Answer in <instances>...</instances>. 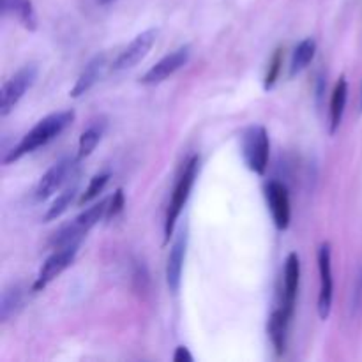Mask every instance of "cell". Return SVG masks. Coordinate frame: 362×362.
Segmentation results:
<instances>
[{
	"instance_id": "2e32d148",
	"label": "cell",
	"mask_w": 362,
	"mask_h": 362,
	"mask_svg": "<svg viewBox=\"0 0 362 362\" xmlns=\"http://www.w3.org/2000/svg\"><path fill=\"white\" fill-rule=\"evenodd\" d=\"M346 101H349V81L345 76H341L331 95V108H329V133L331 134H336V131L341 126Z\"/></svg>"
},
{
	"instance_id": "603a6c76",
	"label": "cell",
	"mask_w": 362,
	"mask_h": 362,
	"mask_svg": "<svg viewBox=\"0 0 362 362\" xmlns=\"http://www.w3.org/2000/svg\"><path fill=\"white\" fill-rule=\"evenodd\" d=\"M283 69V48H278L272 55L271 64H269L267 74L264 78V88L265 90H272L276 85V81L279 80V74H281Z\"/></svg>"
},
{
	"instance_id": "8992f818",
	"label": "cell",
	"mask_w": 362,
	"mask_h": 362,
	"mask_svg": "<svg viewBox=\"0 0 362 362\" xmlns=\"http://www.w3.org/2000/svg\"><path fill=\"white\" fill-rule=\"evenodd\" d=\"M35 78H37V66L27 64L4 83L2 95H0V115L7 117L13 112L14 106L21 101L28 88L34 85Z\"/></svg>"
},
{
	"instance_id": "d6986e66",
	"label": "cell",
	"mask_w": 362,
	"mask_h": 362,
	"mask_svg": "<svg viewBox=\"0 0 362 362\" xmlns=\"http://www.w3.org/2000/svg\"><path fill=\"white\" fill-rule=\"evenodd\" d=\"M315 53H317V41L313 37H306L296 46L292 55V62H290V76H296V74L303 73L308 66L311 64V60L315 59Z\"/></svg>"
},
{
	"instance_id": "9a60e30c",
	"label": "cell",
	"mask_w": 362,
	"mask_h": 362,
	"mask_svg": "<svg viewBox=\"0 0 362 362\" xmlns=\"http://www.w3.org/2000/svg\"><path fill=\"white\" fill-rule=\"evenodd\" d=\"M292 318L293 315H290L283 306L276 308L271 317H269L267 332L278 356H283L286 350V339H288V329Z\"/></svg>"
},
{
	"instance_id": "7402d4cb",
	"label": "cell",
	"mask_w": 362,
	"mask_h": 362,
	"mask_svg": "<svg viewBox=\"0 0 362 362\" xmlns=\"http://www.w3.org/2000/svg\"><path fill=\"white\" fill-rule=\"evenodd\" d=\"M108 180H110V172H101V173H98V175L92 177L90 182H88V186H87V189H85L83 193H81V197L78 198V205L90 204L92 200H95V198H98L99 194L105 191Z\"/></svg>"
},
{
	"instance_id": "5bb4252c",
	"label": "cell",
	"mask_w": 362,
	"mask_h": 362,
	"mask_svg": "<svg viewBox=\"0 0 362 362\" xmlns=\"http://www.w3.org/2000/svg\"><path fill=\"white\" fill-rule=\"evenodd\" d=\"M108 66L110 64H108V55H106V53L95 55L94 59H92L90 62L85 66V69L81 71V74L78 76L74 87L71 88V92H69L71 98L78 99V98H81V95L88 94V92L95 87V83L101 80L103 74H105L106 67Z\"/></svg>"
},
{
	"instance_id": "5b68a950",
	"label": "cell",
	"mask_w": 362,
	"mask_h": 362,
	"mask_svg": "<svg viewBox=\"0 0 362 362\" xmlns=\"http://www.w3.org/2000/svg\"><path fill=\"white\" fill-rule=\"evenodd\" d=\"M80 161L81 159L76 156V158H66L62 159V161L55 163L37 182V187H35L34 191L35 200H48V198L53 197L60 187L69 184L73 179H76V170Z\"/></svg>"
},
{
	"instance_id": "44dd1931",
	"label": "cell",
	"mask_w": 362,
	"mask_h": 362,
	"mask_svg": "<svg viewBox=\"0 0 362 362\" xmlns=\"http://www.w3.org/2000/svg\"><path fill=\"white\" fill-rule=\"evenodd\" d=\"M76 194H78V180H74L73 184L69 182V186H67L66 189H64L62 193L57 197V200L53 202L52 207H48V211H46V214H45V221L46 223L55 221L57 218H60V216H62L64 212L71 207V204L74 202Z\"/></svg>"
},
{
	"instance_id": "30bf717a",
	"label": "cell",
	"mask_w": 362,
	"mask_h": 362,
	"mask_svg": "<svg viewBox=\"0 0 362 362\" xmlns=\"http://www.w3.org/2000/svg\"><path fill=\"white\" fill-rule=\"evenodd\" d=\"M191 59V46L184 45L180 48L173 49L172 53H168L166 57H163L158 64L151 67L144 76L140 78V81L144 85H159L163 81L168 80L170 76L177 73V71L182 69Z\"/></svg>"
},
{
	"instance_id": "277c9868",
	"label": "cell",
	"mask_w": 362,
	"mask_h": 362,
	"mask_svg": "<svg viewBox=\"0 0 362 362\" xmlns=\"http://www.w3.org/2000/svg\"><path fill=\"white\" fill-rule=\"evenodd\" d=\"M240 152L247 168L257 175H264L267 172L269 156H271L267 129L260 124L246 127L240 136Z\"/></svg>"
},
{
	"instance_id": "4316f807",
	"label": "cell",
	"mask_w": 362,
	"mask_h": 362,
	"mask_svg": "<svg viewBox=\"0 0 362 362\" xmlns=\"http://www.w3.org/2000/svg\"><path fill=\"white\" fill-rule=\"evenodd\" d=\"M361 110H362V92H361Z\"/></svg>"
},
{
	"instance_id": "ffe728a7",
	"label": "cell",
	"mask_w": 362,
	"mask_h": 362,
	"mask_svg": "<svg viewBox=\"0 0 362 362\" xmlns=\"http://www.w3.org/2000/svg\"><path fill=\"white\" fill-rule=\"evenodd\" d=\"M21 304H23V288L20 285H13L11 288L4 290L2 300H0V320H2V324L9 322V318L18 313Z\"/></svg>"
},
{
	"instance_id": "cb8c5ba5",
	"label": "cell",
	"mask_w": 362,
	"mask_h": 362,
	"mask_svg": "<svg viewBox=\"0 0 362 362\" xmlns=\"http://www.w3.org/2000/svg\"><path fill=\"white\" fill-rule=\"evenodd\" d=\"M124 205H126V200H124V191L117 189L108 202V209H106V219L117 218V216L122 212Z\"/></svg>"
},
{
	"instance_id": "484cf974",
	"label": "cell",
	"mask_w": 362,
	"mask_h": 362,
	"mask_svg": "<svg viewBox=\"0 0 362 362\" xmlns=\"http://www.w3.org/2000/svg\"><path fill=\"white\" fill-rule=\"evenodd\" d=\"M112 2H115V0H98L99 6H108V4H112Z\"/></svg>"
},
{
	"instance_id": "ba28073f",
	"label": "cell",
	"mask_w": 362,
	"mask_h": 362,
	"mask_svg": "<svg viewBox=\"0 0 362 362\" xmlns=\"http://www.w3.org/2000/svg\"><path fill=\"white\" fill-rule=\"evenodd\" d=\"M318 272H320V293H318V317L327 320L332 310L334 281H332V247L331 243H322L318 247Z\"/></svg>"
},
{
	"instance_id": "6da1fadb",
	"label": "cell",
	"mask_w": 362,
	"mask_h": 362,
	"mask_svg": "<svg viewBox=\"0 0 362 362\" xmlns=\"http://www.w3.org/2000/svg\"><path fill=\"white\" fill-rule=\"evenodd\" d=\"M74 117L76 113L73 110H62V112L52 113V115L45 117V119L39 120L20 141H18L16 147H13L11 151L6 152L4 156V165H11V163L18 161L23 156L30 154V152L37 151V148L46 147L49 141L55 140L57 136L64 133L71 124L74 122Z\"/></svg>"
},
{
	"instance_id": "7a4b0ae2",
	"label": "cell",
	"mask_w": 362,
	"mask_h": 362,
	"mask_svg": "<svg viewBox=\"0 0 362 362\" xmlns=\"http://www.w3.org/2000/svg\"><path fill=\"white\" fill-rule=\"evenodd\" d=\"M198 173H200V158L193 156L186 161L182 173L177 179L175 187H173L172 198H170L168 211H166L165 218V240L168 243L170 237H172L173 230H175L177 221H179L180 214H182L184 205L187 204V198H189L191 191H193L194 182L198 179Z\"/></svg>"
},
{
	"instance_id": "9c48e42d",
	"label": "cell",
	"mask_w": 362,
	"mask_h": 362,
	"mask_svg": "<svg viewBox=\"0 0 362 362\" xmlns=\"http://www.w3.org/2000/svg\"><path fill=\"white\" fill-rule=\"evenodd\" d=\"M156 39H158V30H156V28H148V30L138 34L136 37L119 53V57L113 60V73H122V71L131 69V67L136 66L138 62H141L152 49Z\"/></svg>"
},
{
	"instance_id": "3957f363",
	"label": "cell",
	"mask_w": 362,
	"mask_h": 362,
	"mask_svg": "<svg viewBox=\"0 0 362 362\" xmlns=\"http://www.w3.org/2000/svg\"><path fill=\"white\" fill-rule=\"evenodd\" d=\"M108 202L110 200L98 202V204L88 207L85 212H81L80 216H76L73 221L60 226V228L53 233L52 239H49V246H52L53 250H57V247L67 246V244L81 243V239H83V237L87 235L103 218H106Z\"/></svg>"
},
{
	"instance_id": "ac0fdd59",
	"label": "cell",
	"mask_w": 362,
	"mask_h": 362,
	"mask_svg": "<svg viewBox=\"0 0 362 362\" xmlns=\"http://www.w3.org/2000/svg\"><path fill=\"white\" fill-rule=\"evenodd\" d=\"M106 131V120L99 119L90 122V126L81 133L80 140H78V158L85 159L94 152V148L98 147V144L101 141L103 134Z\"/></svg>"
},
{
	"instance_id": "8fae6325",
	"label": "cell",
	"mask_w": 362,
	"mask_h": 362,
	"mask_svg": "<svg viewBox=\"0 0 362 362\" xmlns=\"http://www.w3.org/2000/svg\"><path fill=\"white\" fill-rule=\"evenodd\" d=\"M265 200H267L269 211H271L272 221L276 228L286 230L290 226L292 219V205H290V193L288 187L279 180H269L264 187Z\"/></svg>"
},
{
	"instance_id": "e0dca14e",
	"label": "cell",
	"mask_w": 362,
	"mask_h": 362,
	"mask_svg": "<svg viewBox=\"0 0 362 362\" xmlns=\"http://www.w3.org/2000/svg\"><path fill=\"white\" fill-rule=\"evenodd\" d=\"M2 13L13 14L27 30H37V14L30 0H2Z\"/></svg>"
},
{
	"instance_id": "4fadbf2b",
	"label": "cell",
	"mask_w": 362,
	"mask_h": 362,
	"mask_svg": "<svg viewBox=\"0 0 362 362\" xmlns=\"http://www.w3.org/2000/svg\"><path fill=\"white\" fill-rule=\"evenodd\" d=\"M299 283H300V258L297 253H290L285 260V269H283V288H281V297H279V306L285 308L290 315H293V311H296Z\"/></svg>"
},
{
	"instance_id": "52a82bcc",
	"label": "cell",
	"mask_w": 362,
	"mask_h": 362,
	"mask_svg": "<svg viewBox=\"0 0 362 362\" xmlns=\"http://www.w3.org/2000/svg\"><path fill=\"white\" fill-rule=\"evenodd\" d=\"M78 250H80V243H73L67 244V246L57 247V250L46 258L42 267L39 269V274L37 278H35L32 290H34V292H41V290H45L46 286L53 281V279L59 278L67 267L73 265L74 258H76L78 255Z\"/></svg>"
},
{
	"instance_id": "7c38bea8",
	"label": "cell",
	"mask_w": 362,
	"mask_h": 362,
	"mask_svg": "<svg viewBox=\"0 0 362 362\" xmlns=\"http://www.w3.org/2000/svg\"><path fill=\"white\" fill-rule=\"evenodd\" d=\"M187 244H189V228H187V225H184L173 239L168 262H166V283H168V288L172 293L179 292L180 283H182V269L184 262H186Z\"/></svg>"
},
{
	"instance_id": "d4e9b609",
	"label": "cell",
	"mask_w": 362,
	"mask_h": 362,
	"mask_svg": "<svg viewBox=\"0 0 362 362\" xmlns=\"http://www.w3.org/2000/svg\"><path fill=\"white\" fill-rule=\"evenodd\" d=\"M173 361L175 362H193V356L186 346H177L175 354H173Z\"/></svg>"
}]
</instances>
